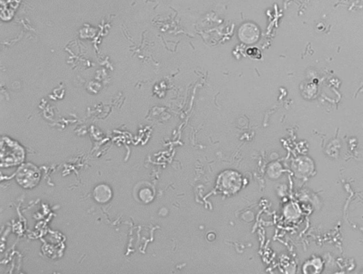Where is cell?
I'll return each instance as SVG.
<instances>
[{"mask_svg": "<svg viewBox=\"0 0 363 274\" xmlns=\"http://www.w3.org/2000/svg\"><path fill=\"white\" fill-rule=\"evenodd\" d=\"M25 158V151L17 142L9 138H2L1 143V166L12 167L23 162Z\"/></svg>", "mask_w": 363, "mask_h": 274, "instance_id": "obj_1", "label": "cell"}, {"mask_svg": "<svg viewBox=\"0 0 363 274\" xmlns=\"http://www.w3.org/2000/svg\"><path fill=\"white\" fill-rule=\"evenodd\" d=\"M40 179L41 172L32 163L22 164L17 172V181L24 189H33L38 185Z\"/></svg>", "mask_w": 363, "mask_h": 274, "instance_id": "obj_2", "label": "cell"}, {"mask_svg": "<svg viewBox=\"0 0 363 274\" xmlns=\"http://www.w3.org/2000/svg\"><path fill=\"white\" fill-rule=\"evenodd\" d=\"M219 189L226 193H234L242 186V178L236 172H224L218 181Z\"/></svg>", "mask_w": 363, "mask_h": 274, "instance_id": "obj_3", "label": "cell"}, {"mask_svg": "<svg viewBox=\"0 0 363 274\" xmlns=\"http://www.w3.org/2000/svg\"><path fill=\"white\" fill-rule=\"evenodd\" d=\"M134 198L139 203L148 204L154 198V189L148 182H139L134 189Z\"/></svg>", "mask_w": 363, "mask_h": 274, "instance_id": "obj_4", "label": "cell"}, {"mask_svg": "<svg viewBox=\"0 0 363 274\" xmlns=\"http://www.w3.org/2000/svg\"><path fill=\"white\" fill-rule=\"evenodd\" d=\"M95 201L100 204H105L110 201L112 197V191L106 184H103L96 186L93 192Z\"/></svg>", "mask_w": 363, "mask_h": 274, "instance_id": "obj_5", "label": "cell"}, {"mask_svg": "<svg viewBox=\"0 0 363 274\" xmlns=\"http://www.w3.org/2000/svg\"><path fill=\"white\" fill-rule=\"evenodd\" d=\"M322 266L323 264L320 258H315L306 264L304 269H307L305 271L306 274H317L321 272Z\"/></svg>", "mask_w": 363, "mask_h": 274, "instance_id": "obj_6", "label": "cell"}]
</instances>
